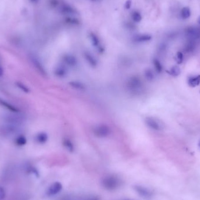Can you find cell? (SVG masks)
Here are the masks:
<instances>
[{
    "label": "cell",
    "instance_id": "cell-18",
    "mask_svg": "<svg viewBox=\"0 0 200 200\" xmlns=\"http://www.w3.org/2000/svg\"><path fill=\"white\" fill-rule=\"evenodd\" d=\"M69 84L71 87L77 90L82 91L85 89V85L82 82L78 81H71L69 82Z\"/></svg>",
    "mask_w": 200,
    "mask_h": 200
},
{
    "label": "cell",
    "instance_id": "cell-2",
    "mask_svg": "<svg viewBox=\"0 0 200 200\" xmlns=\"http://www.w3.org/2000/svg\"><path fill=\"white\" fill-rule=\"evenodd\" d=\"M120 179L114 175H109L105 177L102 181L103 187L108 190H115L120 185Z\"/></svg>",
    "mask_w": 200,
    "mask_h": 200
},
{
    "label": "cell",
    "instance_id": "cell-30",
    "mask_svg": "<svg viewBox=\"0 0 200 200\" xmlns=\"http://www.w3.org/2000/svg\"><path fill=\"white\" fill-rule=\"evenodd\" d=\"M195 48V45L193 42H189L186 46V51L188 52H192Z\"/></svg>",
    "mask_w": 200,
    "mask_h": 200
},
{
    "label": "cell",
    "instance_id": "cell-14",
    "mask_svg": "<svg viewBox=\"0 0 200 200\" xmlns=\"http://www.w3.org/2000/svg\"><path fill=\"white\" fill-rule=\"evenodd\" d=\"M54 73L55 76L58 77L63 78L67 74V70L66 68L63 65H60L55 69Z\"/></svg>",
    "mask_w": 200,
    "mask_h": 200
},
{
    "label": "cell",
    "instance_id": "cell-35",
    "mask_svg": "<svg viewBox=\"0 0 200 200\" xmlns=\"http://www.w3.org/2000/svg\"><path fill=\"white\" fill-rule=\"evenodd\" d=\"M197 22L199 23V24H200V16L198 17V20H197Z\"/></svg>",
    "mask_w": 200,
    "mask_h": 200
},
{
    "label": "cell",
    "instance_id": "cell-39",
    "mask_svg": "<svg viewBox=\"0 0 200 200\" xmlns=\"http://www.w3.org/2000/svg\"><path fill=\"white\" fill-rule=\"evenodd\" d=\"M127 200H130V199H127Z\"/></svg>",
    "mask_w": 200,
    "mask_h": 200
},
{
    "label": "cell",
    "instance_id": "cell-12",
    "mask_svg": "<svg viewBox=\"0 0 200 200\" xmlns=\"http://www.w3.org/2000/svg\"><path fill=\"white\" fill-rule=\"evenodd\" d=\"M152 37L148 34H139L133 38V41L136 43H144L150 41Z\"/></svg>",
    "mask_w": 200,
    "mask_h": 200
},
{
    "label": "cell",
    "instance_id": "cell-32",
    "mask_svg": "<svg viewBox=\"0 0 200 200\" xmlns=\"http://www.w3.org/2000/svg\"><path fill=\"white\" fill-rule=\"evenodd\" d=\"M183 61V54L181 52H179L177 53V62L178 63L181 64Z\"/></svg>",
    "mask_w": 200,
    "mask_h": 200
},
{
    "label": "cell",
    "instance_id": "cell-34",
    "mask_svg": "<svg viewBox=\"0 0 200 200\" xmlns=\"http://www.w3.org/2000/svg\"><path fill=\"white\" fill-rule=\"evenodd\" d=\"M3 74H4V70H3V68L1 63H0V77L3 76Z\"/></svg>",
    "mask_w": 200,
    "mask_h": 200
},
{
    "label": "cell",
    "instance_id": "cell-11",
    "mask_svg": "<svg viewBox=\"0 0 200 200\" xmlns=\"http://www.w3.org/2000/svg\"><path fill=\"white\" fill-rule=\"evenodd\" d=\"M0 105H1L5 109L10 111L12 113H19V110L14 105L10 104V102H7V101L0 98Z\"/></svg>",
    "mask_w": 200,
    "mask_h": 200
},
{
    "label": "cell",
    "instance_id": "cell-25",
    "mask_svg": "<svg viewBox=\"0 0 200 200\" xmlns=\"http://www.w3.org/2000/svg\"><path fill=\"white\" fill-rule=\"evenodd\" d=\"M181 70L180 69L177 67V66H175L171 68L169 71H167L171 76H174V77H177L180 74Z\"/></svg>",
    "mask_w": 200,
    "mask_h": 200
},
{
    "label": "cell",
    "instance_id": "cell-22",
    "mask_svg": "<svg viewBox=\"0 0 200 200\" xmlns=\"http://www.w3.org/2000/svg\"><path fill=\"white\" fill-rule=\"evenodd\" d=\"M131 18L134 22L139 23L142 20V16L139 11H133L131 13Z\"/></svg>",
    "mask_w": 200,
    "mask_h": 200
},
{
    "label": "cell",
    "instance_id": "cell-15",
    "mask_svg": "<svg viewBox=\"0 0 200 200\" xmlns=\"http://www.w3.org/2000/svg\"><path fill=\"white\" fill-rule=\"evenodd\" d=\"M60 12L64 15H73L76 13V11L70 5L64 4L60 8Z\"/></svg>",
    "mask_w": 200,
    "mask_h": 200
},
{
    "label": "cell",
    "instance_id": "cell-21",
    "mask_svg": "<svg viewBox=\"0 0 200 200\" xmlns=\"http://www.w3.org/2000/svg\"><path fill=\"white\" fill-rule=\"evenodd\" d=\"M90 41L91 42L92 45L96 47H98L100 48V39L98 38V37L94 33H91L90 34Z\"/></svg>",
    "mask_w": 200,
    "mask_h": 200
},
{
    "label": "cell",
    "instance_id": "cell-27",
    "mask_svg": "<svg viewBox=\"0 0 200 200\" xmlns=\"http://www.w3.org/2000/svg\"><path fill=\"white\" fill-rule=\"evenodd\" d=\"M153 66L155 68L156 71L157 73H160L163 70V66H162L161 63L160 62V61L157 59H154L153 61Z\"/></svg>",
    "mask_w": 200,
    "mask_h": 200
},
{
    "label": "cell",
    "instance_id": "cell-1",
    "mask_svg": "<svg viewBox=\"0 0 200 200\" xmlns=\"http://www.w3.org/2000/svg\"><path fill=\"white\" fill-rule=\"evenodd\" d=\"M143 86L140 79L137 77L133 76L131 77L126 82V87L129 91L133 94H137L140 92Z\"/></svg>",
    "mask_w": 200,
    "mask_h": 200
},
{
    "label": "cell",
    "instance_id": "cell-20",
    "mask_svg": "<svg viewBox=\"0 0 200 200\" xmlns=\"http://www.w3.org/2000/svg\"><path fill=\"white\" fill-rule=\"evenodd\" d=\"M188 84L190 87L197 86L200 84V76L190 77L188 80Z\"/></svg>",
    "mask_w": 200,
    "mask_h": 200
},
{
    "label": "cell",
    "instance_id": "cell-9",
    "mask_svg": "<svg viewBox=\"0 0 200 200\" xmlns=\"http://www.w3.org/2000/svg\"><path fill=\"white\" fill-rule=\"evenodd\" d=\"M63 62L67 66L73 67L77 65V59L76 57L70 54H65L63 57Z\"/></svg>",
    "mask_w": 200,
    "mask_h": 200
},
{
    "label": "cell",
    "instance_id": "cell-4",
    "mask_svg": "<svg viewBox=\"0 0 200 200\" xmlns=\"http://www.w3.org/2000/svg\"><path fill=\"white\" fill-rule=\"evenodd\" d=\"M94 133L98 137L105 138L111 135V131L110 128L107 125L101 124L94 128Z\"/></svg>",
    "mask_w": 200,
    "mask_h": 200
},
{
    "label": "cell",
    "instance_id": "cell-26",
    "mask_svg": "<svg viewBox=\"0 0 200 200\" xmlns=\"http://www.w3.org/2000/svg\"><path fill=\"white\" fill-rule=\"evenodd\" d=\"M65 22L66 23L71 25H77L80 23V21L78 19L72 17H67L65 19Z\"/></svg>",
    "mask_w": 200,
    "mask_h": 200
},
{
    "label": "cell",
    "instance_id": "cell-28",
    "mask_svg": "<svg viewBox=\"0 0 200 200\" xmlns=\"http://www.w3.org/2000/svg\"><path fill=\"white\" fill-rule=\"evenodd\" d=\"M16 87L19 89L21 90L22 91L24 92V93H29L30 90V89L28 88L26 85H25L24 84L22 83V82H17L16 83Z\"/></svg>",
    "mask_w": 200,
    "mask_h": 200
},
{
    "label": "cell",
    "instance_id": "cell-17",
    "mask_svg": "<svg viewBox=\"0 0 200 200\" xmlns=\"http://www.w3.org/2000/svg\"><path fill=\"white\" fill-rule=\"evenodd\" d=\"M135 190L139 195H140L141 196H143V197H147L151 196V192L144 187L137 186L135 187Z\"/></svg>",
    "mask_w": 200,
    "mask_h": 200
},
{
    "label": "cell",
    "instance_id": "cell-31",
    "mask_svg": "<svg viewBox=\"0 0 200 200\" xmlns=\"http://www.w3.org/2000/svg\"><path fill=\"white\" fill-rule=\"evenodd\" d=\"M6 197V191L4 187L0 186V200H4Z\"/></svg>",
    "mask_w": 200,
    "mask_h": 200
},
{
    "label": "cell",
    "instance_id": "cell-29",
    "mask_svg": "<svg viewBox=\"0 0 200 200\" xmlns=\"http://www.w3.org/2000/svg\"><path fill=\"white\" fill-rule=\"evenodd\" d=\"M146 78L149 81H152L155 78V75L153 71L151 69H148L145 73Z\"/></svg>",
    "mask_w": 200,
    "mask_h": 200
},
{
    "label": "cell",
    "instance_id": "cell-24",
    "mask_svg": "<svg viewBox=\"0 0 200 200\" xmlns=\"http://www.w3.org/2000/svg\"><path fill=\"white\" fill-rule=\"evenodd\" d=\"M26 138L23 135H19L15 139V144L19 146H24L26 144Z\"/></svg>",
    "mask_w": 200,
    "mask_h": 200
},
{
    "label": "cell",
    "instance_id": "cell-13",
    "mask_svg": "<svg viewBox=\"0 0 200 200\" xmlns=\"http://www.w3.org/2000/svg\"><path fill=\"white\" fill-rule=\"evenodd\" d=\"M48 135L45 132H39L35 137V141L39 144H45L48 140Z\"/></svg>",
    "mask_w": 200,
    "mask_h": 200
},
{
    "label": "cell",
    "instance_id": "cell-8",
    "mask_svg": "<svg viewBox=\"0 0 200 200\" xmlns=\"http://www.w3.org/2000/svg\"><path fill=\"white\" fill-rule=\"evenodd\" d=\"M62 184L60 182H55L49 187L47 191V194L49 196L55 195L62 191Z\"/></svg>",
    "mask_w": 200,
    "mask_h": 200
},
{
    "label": "cell",
    "instance_id": "cell-36",
    "mask_svg": "<svg viewBox=\"0 0 200 200\" xmlns=\"http://www.w3.org/2000/svg\"><path fill=\"white\" fill-rule=\"evenodd\" d=\"M30 1L32 2H36L38 1V0H30Z\"/></svg>",
    "mask_w": 200,
    "mask_h": 200
},
{
    "label": "cell",
    "instance_id": "cell-5",
    "mask_svg": "<svg viewBox=\"0 0 200 200\" xmlns=\"http://www.w3.org/2000/svg\"><path fill=\"white\" fill-rule=\"evenodd\" d=\"M19 129V126L5 124L0 126V133L4 135L5 136H11L16 133Z\"/></svg>",
    "mask_w": 200,
    "mask_h": 200
},
{
    "label": "cell",
    "instance_id": "cell-38",
    "mask_svg": "<svg viewBox=\"0 0 200 200\" xmlns=\"http://www.w3.org/2000/svg\"><path fill=\"white\" fill-rule=\"evenodd\" d=\"M91 1H99V0H91Z\"/></svg>",
    "mask_w": 200,
    "mask_h": 200
},
{
    "label": "cell",
    "instance_id": "cell-10",
    "mask_svg": "<svg viewBox=\"0 0 200 200\" xmlns=\"http://www.w3.org/2000/svg\"><path fill=\"white\" fill-rule=\"evenodd\" d=\"M186 35L191 39H198L200 38V27H189L186 31Z\"/></svg>",
    "mask_w": 200,
    "mask_h": 200
},
{
    "label": "cell",
    "instance_id": "cell-6",
    "mask_svg": "<svg viewBox=\"0 0 200 200\" xmlns=\"http://www.w3.org/2000/svg\"><path fill=\"white\" fill-rule=\"evenodd\" d=\"M30 60L32 63V64L34 65V67L42 75L45 76L46 74V71L45 70V69L44 66H43L42 62L40 61V60L38 59V57H36L35 55L32 54L30 57Z\"/></svg>",
    "mask_w": 200,
    "mask_h": 200
},
{
    "label": "cell",
    "instance_id": "cell-37",
    "mask_svg": "<svg viewBox=\"0 0 200 200\" xmlns=\"http://www.w3.org/2000/svg\"><path fill=\"white\" fill-rule=\"evenodd\" d=\"M198 146H199V148H200V141H199V142L198 143Z\"/></svg>",
    "mask_w": 200,
    "mask_h": 200
},
{
    "label": "cell",
    "instance_id": "cell-16",
    "mask_svg": "<svg viewBox=\"0 0 200 200\" xmlns=\"http://www.w3.org/2000/svg\"><path fill=\"white\" fill-rule=\"evenodd\" d=\"M84 59H85L88 63L92 67H96L97 66L98 62L96 59L94 57L89 53H84Z\"/></svg>",
    "mask_w": 200,
    "mask_h": 200
},
{
    "label": "cell",
    "instance_id": "cell-33",
    "mask_svg": "<svg viewBox=\"0 0 200 200\" xmlns=\"http://www.w3.org/2000/svg\"><path fill=\"white\" fill-rule=\"evenodd\" d=\"M132 6V1L131 0H128V1L125 3V8L126 10H129Z\"/></svg>",
    "mask_w": 200,
    "mask_h": 200
},
{
    "label": "cell",
    "instance_id": "cell-19",
    "mask_svg": "<svg viewBox=\"0 0 200 200\" xmlns=\"http://www.w3.org/2000/svg\"><path fill=\"white\" fill-rule=\"evenodd\" d=\"M62 144L63 146L69 152H73L74 151V145L73 142H71L69 139H64L62 142Z\"/></svg>",
    "mask_w": 200,
    "mask_h": 200
},
{
    "label": "cell",
    "instance_id": "cell-3",
    "mask_svg": "<svg viewBox=\"0 0 200 200\" xmlns=\"http://www.w3.org/2000/svg\"><path fill=\"white\" fill-rule=\"evenodd\" d=\"M3 120L5 124L20 126L23 122L24 118L20 115L19 113L11 112V113L4 115Z\"/></svg>",
    "mask_w": 200,
    "mask_h": 200
},
{
    "label": "cell",
    "instance_id": "cell-7",
    "mask_svg": "<svg viewBox=\"0 0 200 200\" xmlns=\"http://www.w3.org/2000/svg\"><path fill=\"white\" fill-rule=\"evenodd\" d=\"M145 124L150 129L154 131H160L162 129V125L160 122L156 119L152 117H147L145 121Z\"/></svg>",
    "mask_w": 200,
    "mask_h": 200
},
{
    "label": "cell",
    "instance_id": "cell-23",
    "mask_svg": "<svg viewBox=\"0 0 200 200\" xmlns=\"http://www.w3.org/2000/svg\"><path fill=\"white\" fill-rule=\"evenodd\" d=\"M181 16L182 17V18L186 19H188L190 17L191 15V12L190 10V8L188 7H185L184 8H183V9L181 11Z\"/></svg>",
    "mask_w": 200,
    "mask_h": 200
}]
</instances>
